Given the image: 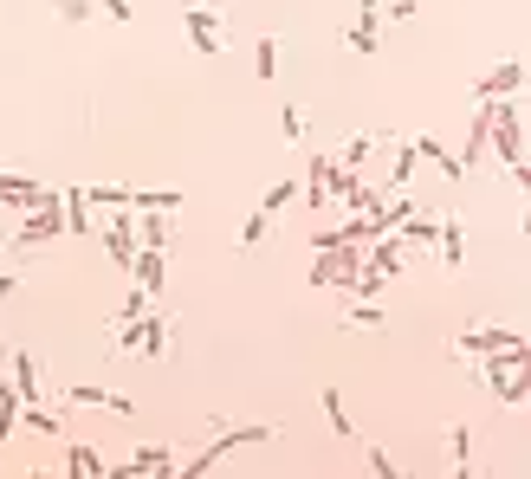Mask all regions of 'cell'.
Masks as SVG:
<instances>
[{"mask_svg":"<svg viewBox=\"0 0 531 479\" xmlns=\"http://www.w3.org/2000/svg\"><path fill=\"white\" fill-rule=\"evenodd\" d=\"M253 441H279V428H272V421H253V428H221L195 460H175V479H201V473H214L227 454H234V447H253Z\"/></svg>","mask_w":531,"mask_h":479,"instance_id":"1","label":"cell"},{"mask_svg":"<svg viewBox=\"0 0 531 479\" xmlns=\"http://www.w3.org/2000/svg\"><path fill=\"white\" fill-rule=\"evenodd\" d=\"M486 149H499L512 188H525V117L512 98H493V136H486Z\"/></svg>","mask_w":531,"mask_h":479,"instance_id":"2","label":"cell"},{"mask_svg":"<svg viewBox=\"0 0 531 479\" xmlns=\"http://www.w3.org/2000/svg\"><path fill=\"white\" fill-rule=\"evenodd\" d=\"M65 234V208H59V188H46V201L20 208V234H13V253H39Z\"/></svg>","mask_w":531,"mask_h":479,"instance_id":"3","label":"cell"},{"mask_svg":"<svg viewBox=\"0 0 531 479\" xmlns=\"http://www.w3.org/2000/svg\"><path fill=\"white\" fill-rule=\"evenodd\" d=\"M182 33H188V46H195L201 59H221V13H214V7H188Z\"/></svg>","mask_w":531,"mask_h":479,"instance_id":"4","label":"cell"},{"mask_svg":"<svg viewBox=\"0 0 531 479\" xmlns=\"http://www.w3.org/2000/svg\"><path fill=\"white\" fill-rule=\"evenodd\" d=\"M512 344H525V331H499V324H473V331H460V337H454V350H460V357H493V350H512Z\"/></svg>","mask_w":531,"mask_h":479,"instance_id":"5","label":"cell"},{"mask_svg":"<svg viewBox=\"0 0 531 479\" xmlns=\"http://www.w3.org/2000/svg\"><path fill=\"white\" fill-rule=\"evenodd\" d=\"M65 402H72V408H111V415H136V395H117V389H104V382H72V389H65Z\"/></svg>","mask_w":531,"mask_h":479,"instance_id":"6","label":"cell"},{"mask_svg":"<svg viewBox=\"0 0 531 479\" xmlns=\"http://www.w3.org/2000/svg\"><path fill=\"white\" fill-rule=\"evenodd\" d=\"M519 85H525V59H506V65H493V72L473 85V98H480V104H493V98H519Z\"/></svg>","mask_w":531,"mask_h":479,"instance_id":"7","label":"cell"},{"mask_svg":"<svg viewBox=\"0 0 531 479\" xmlns=\"http://www.w3.org/2000/svg\"><path fill=\"white\" fill-rule=\"evenodd\" d=\"M169 344H175V324H162V318H149V311H143V318H136V350H143L149 363H162V357H169Z\"/></svg>","mask_w":531,"mask_h":479,"instance_id":"8","label":"cell"},{"mask_svg":"<svg viewBox=\"0 0 531 479\" xmlns=\"http://www.w3.org/2000/svg\"><path fill=\"white\" fill-rule=\"evenodd\" d=\"M486 136H493V104H480L473 123H467V149H460V169H467V175L486 162Z\"/></svg>","mask_w":531,"mask_h":479,"instance_id":"9","label":"cell"},{"mask_svg":"<svg viewBox=\"0 0 531 479\" xmlns=\"http://www.w3.org/2000/svg\"><path fill=\"white\" fill-rule=\"evenodd\" d=\"M434 246H441V266L460 272V266H467V221H441V227H434Z\"/></svg>","mask_w":531,"mask_h":479,"instance_id":"10","label":"cell"},{"mask_svg":"<svg viewBox=\"0 0 531 479\" xmlns=\"http://www.w3.org/2000/svg\"><path fill=\"white\" fill-rule=\"evenodd\" d=\"M117 473H156V479H175V454H169V447H136V460H130V467H117ZM104 479H111V473H104Z\"/></svg>","mask_w":531,"mask_h":479,"instance_id":"11","label":"cell"},{"mask_svg":"<svg viewBox=\"0 0 531 479\" xmlns=\"http://www.w3.org/2000/svg\"><path fill=\"white\" fill-rule=\"evenodd\" d=\"M344 39H350V52L376 59V46H383V20H376V13H357V20L344 26Z\"/></svg>","mask_w":531,"mask_h":479,"instance_id":"12","label":"cell"},{"mask_svg":"<svg viewBox=\"0 0 531 479\" xmlns=\"http://www.w3.org/2000/svg\"><path fill=\"white\" fill-rule=\"evenodd\" d=\"M130 279L143 285L149 298L162 292V246H136V259H130Z\"/></svg>","mask_w":531,"mask_h":479,"instance_id":"13","label":"cell"},{"mask_svg":"<svg viewBox=\"0 0 531 479\" xmlns=\"http://www.w3.org/2000/svg\"><path fill=\"white\" fill-rule=\"evenodd\" d=\"M59 208H65V234H98V227H91L85 188H59Z\"/></svg>","mask_w":531,"mask_h":479,"instance_id":"14","label":"cell"},{"mask_svg":"<svg viewBox=\"0 0 531 479\" xmlns=\"http://www.w3.org/2000/svg\"><path fill=\"white\" fill-rule=\"evenodd\" d=\"M318 402H324V421H331V434H337V441H357V421H350L344 395H337L331 382H324V389H318Z\"/></svg>","mask_w":531,"mask_h":479,"instance_id":"15","label":"cell"},{"mask_svg":"<svg viewBox=\"0 0 531 479\" xmlns=\"http://www.w3.org/2000/svg\"><path fill=\"white\" fill-rule=\"evenodd\" d=\"M408 143H415V156H421V162H434V169H441L447 182H467V169H460V156H447V149L434 143V136H408Z\"/></svg>","mask_w":531,"mask_h":479,"instance_id":"16","label":"cell"},{"mask_svg":"<svg viewBox=\"0 0 531 479\" xmlns=\"http://www.w3.org/2000/svg\"><path fill=\"white\" fill-rule=\"evenodd\" d=\"M130 208L136 214H175L182 208V188H130Z\"/></svg>","mask_w":531,"mask_h":479,"instance_id":"17","label":"cell"},{"mask_svg":"<svg viewBox=\"0 0 531 479\" xmlns=\"http://www.w3.org/2000/svg\"><path fill=\"white\" fill-rule=\"evenodd\" d=\"M0 201H7V208H33V201H46V188H39L33 175H0Z\"/></svg>","mask_w":531,"mask_h":479,"instance_id":"18","label":"cell"},{"mask_svg":"<svg viewBox=\"0 0 531 479\" xmlns=\"http://www.w3.org/2000/svg\"><path fill=\"white\" fill-rule=\"evenodd\" d=\"M376 143H383V136H370V130H357V136H350V143H344V149H331V162H337V169H363V162H370V156H376Z\"/></svg>","mask_w":531,"mask_h":479,"instance_id":"19","label":"cell"},{"mask_svg":"<svg viewBox=\"0 0 531 479\" xmlns=\"http://www.w3.org/2000/svg\"><path fill=\"white\" fill-rule=\"evenodd\" d=\"M344 331H383V305H376V298H350V305H344Z\"/></svg>","mask_w":531,"mask_h":479,"instance_id":"20","label":"cell"},{"mask_svg":"<svg viewBox=\"0 0 531 479\" xmlns=\"http://www.w3.org/2000/svg\"><path fill=\"white\" fill-rule=\"evenodd\" d=\"M447 447H454V479H473V428L467 421L447 428Z\"/></svg>","mask_w":531,"mask_h":479,"instance_id":"21","label":"cell"},{"mask_svg":"<svg viewBox=\"0 0 531 479\" xmlns=\"http://www.w3.org/2000/svg\"><path fill=\"white\" fill-rule=\"evenodd\" d=\"M415 143H396V156H389V175H383V195L389 188H408V175H415Z\"/></svg>","mask_w":531,"mask_h":479,"instance_id":"22","label":"cell"},{"mask_svg":"<svg viewBox=\"0 0 531 479\" xmlns=\"http://www.w3.org/2000/svg\"><path fill=\"white\" fill-rule=\"evenodd\" d=\"M136 240H143V246H169L175 221H169V214H143V221H136Z\"/></svg>","mask_w":531,"mask_h":479,"instance_id":"23","label":"cell"},{"mask_svg":"<svg viewBox=\"0 0 531 479\" xmlns=\"http://www.w3.org/2000/svg\"><path fill=\"white\" fill-rule=\"evenodd\" d=\"M65 473H72V479H104L111 467H104V460L91 454V447H72V454H65Z\"/></svg>","mask_w":531,"mask_h":479,"instance_id":"24","label":"cell"},{"mask_svg":"<svg viewBox=\"0 0 531 479\" xmlns=\"http://www.w3.org/2000/svg\"><path fill=\"white\" fill-rule=\"evenodd\" d=\"M434 227H441V221H428V214H408V221L396 227V240H402V246H434Z\"/></svg>","mask_w":531,"mask_h":479,"instance_id":"25","label":"cell"},{"mask_svg":"<svg viewBox=\"0 0 531 479\" xmlns=\"http://www.w3.org/2000/svg\"><path fill=\"white\" fill-rule=\"evenodd\" d=\"M13 389H20V402H33V395H39V369H33L26 350H13Z\"/></svg>","mask_w":531,"mask_h":479,"instance_id":"26","label":"cell"},{"mask_svg":"<svg viewBox=\"0 0 531 479\" xmlns=\"http://www.w3.org/2000/svg\"><path fill=\"white\" fill-rule=\"evenodd\" d=\"M292 201H298V175H279V182L266 188V201H260V208H266V214H279V208H292Z\"/></svg>","mask_w":531,"mask_h":479,"instance_id":"27","label":"cell"},{"mask_svg":"<svg viewBox=\"0 0 531 479\" xmlns=\"http://www.w3.org/2000/svg\"><path fill=\"white\" fill-rule=\"evenodd\" d=\"M253 78H279V39H260V46H253Z\"/></svg>","mask_w":531,"mask_h":479,"instance_id":"28","label":"cell"},{"mask_svg":"<svg viewBox=\"0 0 531 479\" xmlns=\"http://www.w3.org/2000/svg\"><path fill=\"white\" fill-rule=\"evenodd\" d=\"M59 26H85V20H98V7H91V0H59Z\"/></svg>","mask_w":531,"mask_h":479,"instance_id":"29","label":"cell"},{"mask_svg":"<svg viewBox=\"0 0 531 479\" xmlns=\"http://www.w3.org/2000/svg\"><path fill=\"white\" fill-rule=\"evenodd\" d=\"M493 395H499L506 408H525V369H512L506 382H493Z\"/></svg>","mask_w":531,"mask_h":479,"instance_id":"30","label":"cell"},{"mask_svg":"<svg viewBox=\"0 0 531 479\" xmlns=\"http://www.w3.org/2000/svg\"><path fill=\"white\" fill-rule=\"evenodd\" d=\"M279 136H285V143L305 136V104H285V111H279Z\"/></svg>","mask_w":531,"mask_h":479,"instance_id":"31","label":"cell"},{"mask_svg":"<svg viewBox=\"0 0 531 479\" xmlns=\"http://www.w3.org/2000/svg\"><path fill=\"white\" fill-rule=\"evenodd\" d=\"M91 7H98L111 26H130V20H136V0H91Z\"/></svg>","mask_w":531,"mask_h":479,"instance_id":"32","label":"cell"},{"mask_svg":"<svg viewBox=\"0 0 531 479\" xmlns=\"http://www.w3.org/2000/svg\"><path fill=\"white\" fill-rule=\"evenodd\" d=\"M266 234H272V214L260 208V214H247V227H240V246H260Z\"/></svg>","mask_w":531,"mask_h":479,"instance_id":"33","label":"cell"},{"mask_svg":"<svg viewBox=\"0 0 531 479\" xmlns=\"http://www.w3.org/2000/svg\"><path fill=\"white\" fill-rule=\"evenodd\" d=\"M85 201H98V208H130V188H85Z\"/></svg>","mask_w":531,"mask_h":479,"instance_id":"34","label":"cell"},{"mask_svg":"<svg viewBox=\"0 0 531 479\" xmlns=\"http://www.w3.org/2000/svg\"><path fill=\"white\" fill-rule=\"evenodd\" d=\"M415 13H421V0H389V7H376V20H415Z\"/></svg>","mask_w":531,"mask_h":479,"instance_id":"35","label":"cell"},{"mask_svg":"<svg viewBox=\"0 0 531 479\" xmlns=\"http://www.w3.org/2000/svg\"><path fill=\"white\" fill-rule=\"evenodd\" d=\"M143 311H149V292H143V285H136V292L124 298V311H117V318H143Z\"/></svg>","mask_w":531,"mask_h":479,"instance_id":"36","label":"cell"},{"mask_svg":"<svg viewBox=\"0 0 531 479\" xmlns=\"http://www.w3.org/2000/svg\"><path fill=\"white\" fill-rule=\"evenodd\" d=\"M370 473H376V479H396V460H389L383 447H370Z\"/></svg>","mask_w":531,"mask_h":479,"instance_id":"37","label":"cell"},{"mask_svg":"<svg viewBox=\"0 0 531 479\" xmlns=\"http://www.w3.org/2000/svg\"><path fill=\"white\" fill-rule=\"evenodd\" d=\"M324 246H344V234H337V227H318V234H311V253H324Z\"/></svg>","mask_w":531,"mask_h":479,"instance_id":"38","label":"cell"},{"mask_svg":"<svg viewBox=\"0 0 531 479\" xmlns=\"http://www.w3.org/2000/svg\"><path fill=\"white\" fill-rule=\"evenodd\" d=\"M20 292V279H13V272H0V298H13Z\"/></svg>","mask_w":531,"mask_h":479,"instance_id":"39","label":"cell"},{"mask_svg":"<svg viewBox=\"0 0 531 479\" xmlns=\"http://www.w3.org/2000/svg\"><path fill=\"white\" fill-rule=\"evenodd\" d=\"M376 7H383V0H357V13H376Z\"/></svg>","mask_w":531,"mask_h":479,"instance_id":"40","label":"cell"},{"mask_svg":"<svg viewBox=\"0 0 531 479\" xmlns=\"http://www.w3.org/2000/svg\"><path fill=\"white\" fill-rule=\"evenodd\" d=\"M7 214H13V208H7V201H0V221H7Z\"/></svg>","mask_w":531,"mask_h":479,"instance_id":"41","label":"cell"},{"mask_svg":"<svg viewBox=\"0 0 531 479\" xmlns=\"http://www.w3.org/2000/svg\"><path fill=\"white\" fill-rule=\"evenodd\" d=\"M421 7H441V0H421Z\"/></svg>","mask_w":531,"mask_h":479,"instance_id":"42","label":"cell"},{"mask_svg":"<svg viewBox=\"0 0 531 479\" xmlns=\"http://www.w3.org/2000/svg\"><path fill=\"white\" fill-rule=\"evenodd\" d=\"M234 7H247V0H234Z\"/></svg>","mask_w":531,"mask_h":479,"instance_id":"43","label":"cell"}]
</instances>
